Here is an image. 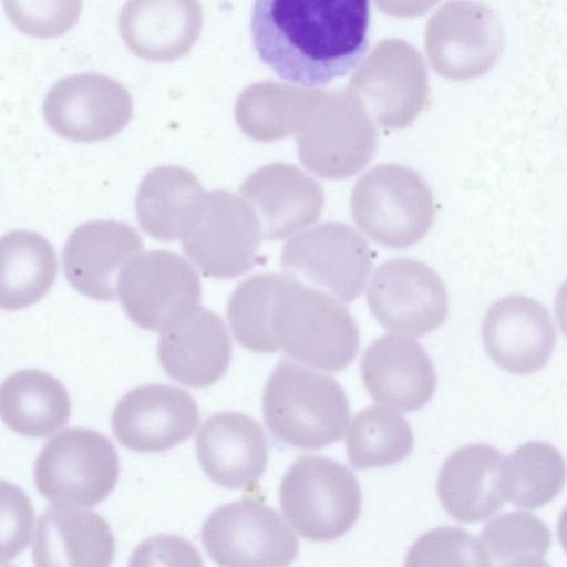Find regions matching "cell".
Wrapping results in <instances>:
<instances>
[{
	"label": "cell",
	"instance_id": "9c48e42d",
	"mask_svg": "<svg viewBox=\"0 0 567 567\" xmlns=\"http://www.w3.org/2000/svg\"><path fill=\"white\" fill-rule=\"evenodd\" d=\"M200 539L209 558L221 566H288L298 555L296 535L279 513L244 498L215 508Z\"/></svg>",
	"mask_w": 567,
	"mask_h": 567
},
{
	"label": "cell",
	"instance_id": "4fadbf2b",
	"mask_svg": "<svg viewBox=\"0 0 567 567\" xmlns=\"http://www.w3.org/2000/svg\"><path fill=\"white\" fill-rule=\"evenodd\" d=\"M367 300L383 328L411 337L435 330L447 316L444 282L432 268L410 258H395L379 266Z\"/></svg>",
	"mask_w": 567,
	"mask_h": 567
},
{
	"label": "cell",
	"instance_id": "7a4b0ae2",
	"mask_svg": "<svg viewBox=\"0 0 567 567\" xmlns=\"http://www.w3.org/2000/svg\"><path fill=\"white\" fill-rule=\"evenodd\" d=\"M269 336L277 351L328 372L346 369L360 343L357 323L346 307L288 274L275 276Z\"/></svg>",
	"mask_w": 567,
	"mask_h": 567
},
{
	"label": "cell",
	"instance_id": "6da1fadb",
	"mask_svg": "<svg viewBox=\"0 0 567 567\" xmlns=\"http://www.w3.org/2000/svg\"><path fill=\"white\" fill-rule=\"evenodd\" d=\"M370 0H255L250 32L280 79L322 86L346 75L369 48Z\"/></svg>",
	"mask_w": 567,
	"mask_h": 567
},
{
	"label": "cell",
	"instance_id": "7402d4cb",
	"mask_svg": "<svg viewBox=\"0 0 567 567\" xmlns=\"http://www.w3.org/2000/svg\"><path fill=\"white\" fill-rule=\"evenodd\" d=\"M255 209L265 238L284 239L316 223L322 210L320 184L295 165L270 163L251 173L240 186Z\"/></svg>",
	"mask_w": 567,
	"mask_h": 567
},
{
	"label": "cell",
	"instance_id": "8992f818",
	"mask_svg": "<svg viewBox=\"0 0 567 567\" xmlns=\"http://www.w3.org/2000/svg\"><path fill=\"white\" fill-rule=\"evenodd\" d=\"M120 461L111 440L84 427H68L41 449L33 470L38 492L54 504L93 507L115 488Z\"/></svg>",
	"mask_w": 567,
	"mask_h": 567
},
{
	"label": "cell",
	"instance_id": "f1b7e54d",
	"mask_svg": "<svg viewBox=\"0 0 567 567\" xmlns=\"http://www.w3.org/2000/svg\"><path fill=\"white\" fill-rule=\"evenodd\" d=\"M58 271L53 247L38 233L12 230L1 238V307L18 310L39 301Z\"/></svg>",
	"mask_w": 567,
	"mask_h": 567
},
{
	"label": "cell",
	"instance_id": "5b68a950",
	"mask_svg": "<svg viewBox=\"0 0 567 567\" xmlns=\"http://www.w3.org/2000/svg\"><path fill=\"white\" fill-rule=\"evenodd\" d=\"M351 213L371 239L402 249L427 234L434 202L416 171L389 163L372 167L359 178L351 194Z\"/></svg>",
	"mask_w": 567,
	"mask_h": 567
},
{
	"label": "cell",
	"instance_id": "8fae6325",
	"mask_svg": "<svg viewBox=\"0 0 567 567\" xmlns=\"http://www.w3.org/2000/svg\"><path fill=\"white\" fill-rule=\"evenodd\" d=\"M425 48L436 73L450 80H470L494 66L504 48V30L489 7L451 0L429 21Z\"/></svg>",
	"mask_w": 567,
	"mask_h": 567
},
{
	"label": "cell",
	"instance_id": "44dd1931",
	"mask_svg": "<svg viewBox=\"0 0 567 567\" xmlns=\"http://www.w3.org/2000/svg\"><path fill=\"white\" fill-rule=\"evenodd\" d=\"M195 447L208 478L228 489L256 484L267 468L265 432L244 413L226 411L208 417L197 433Z\"/></svg>",
	"mask_w": 567,
	"mask_h": 567
},
{
	"label": "cell",
	"instance_id": "603a6c76",
	"mask_svg": "<svg viewBox=\"0 0 567 567\" xmlns=\"http://www.w3.org/2000/svg\"><path fill=\"white\" fill-rule=\"evenodd\" d=\"M202 24L198 0H127L118 19L125 45L151 62L184 56L196 43Z\"/></svg>",
	"mask_w": 567,
	"mask_h": 567
},
{
	"label": "cell",
	"instance_id": "277c9868",
	"mask_svg": "<svg viewBox=\"0 0 567 567\" xmlns=\"http://www.w3.org/2000/svg\"><path fill=\"white\" fill-rule=\"evenodd\" d=\"M284 516L312 542H330L357 523L362 494L357 476L323 456H301L286 471L279 487Z\"/></svg>",
	"mask_w": 567,
	"mask_h": 567
},
{
	"label": "cell",
	"instance_id": "d6a6232c",
	"mask_svg": "<svg viewBox=\"0 0 567 567\" xmlns=\"http://www.w3.org/2000/svg\"><path fill=\"white\" fill-rule=\"evenodd\" d=\"M405 566L472 565L488 566L482 543L460 527H437L426 532L411 546Z\"/></svg>",
	"mask_w": 567,
	"mask_h": 567
},
{
	"label": "cell",
	"instance_id": "d4e9b609",
	"mask_svg": "<svg viewBox=\"0 0 567 567\" xmlns=\"http://www.w3.org/2000/svg\"><path fill=\"white\" fill-rule=\"evenodd\" d=\"M503 456L489 444L472 443L453 452L441 467L436 491L445 512L460 523L492 516L505 502L501 489Z\"/></svg>",
	"mask_w": 567,
	"mask_h": 567
},
{
	"label": "cell",
	"instance_id": "ba28073f",
	"mask_svg": "<svg viewBox=\"0 0 567 567\" xmlns=\"http://www.w3.org/2000/svg\"><path fill=\"white\" fill-rule=\"evenodd\" d=\"M262 235L249 203L216 189L205 194L194 225L182 238V248L203 275L230 279L256 265Z\"/></svg>",
	"mask_w": 567,
	"mask_h": 567
},
{
	"label": "cell",
	"instance_id": "484cf974",
	"mask_svg": "<svg viewBox=\"0 0 567 567\" xmlns=\"http://www.w3.org/2000/svg\"><path fill=\"white\" fill-rule=\"evenodd\" d=\"M205 194L190 171L174 165L155 167L144 176L136 194L138 224L155 239H182L194 225Z\"/></svg>",
	"mask_w": 567,
	"mask_h": 567
},
{
	"label": "cell",
	"instance_id": "d590c367",
	"mask_svg": "<svg viewBox=\"0 0 567 567\" xmlns=\"http://www.w3.org/2000/svg\"><path fill=\"white\" fill-rule=\"evenodd\" d=\"M555 313L561 332L567 337V279L557 291Z\"/></svg>",
	"mask_w": 567,
	"mask_h": 567
},
{
	"label": "cell",
	"instance_id": "e0dca14e",
	"mask_svg": "<svg viewBox=\"0 0 567 567\" xmlns=\"http://www.w3.org/2000/svg\"><path fill=\"white\" fill-rule=\"evenodd\" d=\"M231 355V339L224 320L198 303L171 319L157 342L163 370L190 388L217 382L226 373Z\"/></svg>",
	"mask_w": 567,
	"mask_h": 567
},
{
	"label": "cell",
	"instance_id": "5bb4252c",
	"mask_svg": "<svg viewBox=\"0 0 567 567\" xmlns=\"http://www.w3.org/2000/svg\"><path fill=\"white\" fill-rule=\"evenodd\" d=\"M202 287L194 267L167 250L138 254L122 270L117 298L140 328L159 331L176 315L199 303Z\"/></svg>",
	"mask_w": 567,
	"mask_h": 567
},
{
	"label": "cell",
	"instance_id": "cb8c5ba5",
	"mask_svg": "<svg viewBox=\"0 0 567 567\" xmlns=\"http://www.w3.org/2000/svg\"><path fill=\"white\" fill-rule=\"evenodd\" d=\"M115 540L106 520L93 511L55 504L38 518L32 545L37 566H93L112 564Z\"/></svg>",
	"mask_w": 567,
	"mask_h": 567
},
{
	"label": "cell",
	"instance_id": "7c38bea8",
	"mask_svg": "<svg viewBox=\"0 0 567 567\" xmlns=\"http://www.w3.org/2000/svg\"><path fill=\"white\" fill-rule=\"evenodd\" d=\"M349 87L368 114L385 128L410 126L429 95L422 58L401 40L381 42L352 76Z\"/></svg>",
	"mask_w": 567,
	"mask_h": 567
},
{
	"label": "cell",
	"instance_id": "3957f363",
	"mask_svg": "<svg viewBox=\"0 0 567 567\" xmlns=\"http://www.w3.org/2000/svg\"><path fill=\"white\" fill-rule=\"evenodd\" d=\"M262 415L268 430L281 442L320 450L342 439L350 405L334 379L282 360L266 382Z\"/></svg>",
	"mask_w": 567,
	"mask_h": 567
},
{
	"label": "cell",
	"instance_id": "e575fe53",
	"mask_svg": "<svg viewBox=\"0 0 567 567\" xmlns=\"http://www.w3.org/2000/svg\"><path fill=\"white\" fill-rule=\"evenodd\" d=\"M1 561H10L29 545L33 509L28 496L16 485L2 481Z\"/></svg>",
	"mask_w": 567,
	"mask_h": 567
},
{
	"label": "cell",
	"instance_id": "1f68e13d",
	"mask_svg": "<svg viewBox=\"0 0 567 567\" xmlns=\"http://www.w3.org/2000/svg\"><path fill=\"white\" fill-rule=\"evenodd\" d=\"M481 543L489 564L496 566L547 565L545 557L551 544L547 525L527 512L503 513L482 529Z\"/></svg>",
	"mask_w": 567,
	"mask_h": 567
},
{
	"label": "cell",
	"instance_id": "d6986e66",
	"mask_svg": "<svg viewBox=\"0 0 567 567\" xmlns=\"http://www.w3.org/2000/svg\"><path fill=\"white\" fill-rule=\"evenodd\" d=\"M489 358L503 370L529 374L544 368L556 343L547 309L537 300L509 295L494 302L482 323Z\"/></svg>",
	"mask_w": 567,
	"mask_h": 567
},
{
	"label": "cell",
	"instance_id": "ac0fdd59",
	"mask_svg": "<svg viewBox=\"0 0 567 567\" xmlns=\"http://www.w3.org/2000/svg\"><path fill=\"white\" fill-rule=\"evenodd\" d=\"M143 248L141 236L128 224L86 221L64 244V276L78 292L94 300L113 301L122 270Z\"/></svg>",
	"mask_w": 567,
	"mask_h": 567
},
{
	"label": "cell",
	"instance_id": "836d02e7",
	"mask_svg": "<svg viewBox=\"0 0 567 567\" xmlns=\"http://www.w3.org/2000/svg\"><path fill=\"white\" fill-rule=\"evenodd\" d=\"M12 24L22 33L41 39L68 32L79 20L82 0H2Z\"/></svg>",
	"mask_w": 567,
	"mask_h": 567
},
{
	"label": "cell",
	"instance_id": "52a82bcc",
	"mask_svg": "<svg viewBox=\"0 0 567 567\" xmlns=\"http://www.w3.org/2000/svg\"><path fill=\"white\" fill-rule=\"evenodd\" d=\"M297 134L300 162L326 179L354 175L367 166L377 150V132L370 115L350 91H320Z\"/></svg>",
	"mask_w": 567,
	"mask_h": 567
},
{
	"label": "cell",
	"instance_id": "2e32d148",
	"mask_svg": "<svg viewBox=\"0 0 567 567\" xmlns=\"http://www.w3.org/2000/svg\"><path fill=\"white\" fill-rule=\"evenodd\" d=\"M199 423L195 399L168 384H145L124 394L112 414V430L125 447L141 453L169 450L189 439Z\"/></svg>",
	"mask_w": 567,
	"mask_h": 567
},
{
	"label": "cell",
	"instance_id": "4316f807",
	"mask_svg": "<svg viewBox=\"0 0 567 567\" xmlns=\"http://www.w3.org/2000/svg\"><path fill=\"white\" fill-rule=\"evenodd\" d=\"M0 413L3 423L13 432L45 437L68 423L71 400L55 377L38 369H23L3 380Z\"/></svg>",
	"mask_w": 567,
	"mask_h": 567
},
{
	"label": "cell",
	"instance_id": "f546056e",
	"mask_svg": "<svg viewBox=\"0 0 567 567\" xmlns=\"http://www.w3.org/2000/svg\"><path fill=\"white\" fill-rule=\"evenodd\" d=\"M566 476L564 457L555 446L529 441L503 461L501 489L515 506L536 509L561 492Z\"/></svg>",
	"mask_w": 567,
	"mask_h": 567
},
{
	"label": "cell",
	"instance_id": "8d00e7d4",
	"mask_svg": "<svg viewBox=\"0 0 567 567\" xmlns=\"http://www.w3.org/2000/svg\"><path fill=\"white\" fill-rule=\"evenodd\" d=\"M557 536L564 551L567 554V505L561 511L559 516L557 525Z\"/></svg>",
	"mask_w": 567,
	"mask_h": 567
},
{
	"label": "cell",
	"instance_id": "9a60e30c",
	"mask_svg": "<svg viewBox=\"0 0 567 567\" xmlns=\"http://www.w3.org/2000/svg\"><path fill=\"white\" fill-rule=\"evenodd\" d=\"M42 111L47 124L61 137L91 143L118 134L131 121L133 101L116 80L82 73L53 84Z\"/></svg>",
	"mask_w": 567,
	"mask_h": 567
},
{
	"label": "cell",
	"instance_id": "4dcf8cb0",
	"mask_svg": "<svg viewBox=\"0 0 567 567\" xmlns=\"http://www.w3.org/2000/svg\"><path fill=\"white\" fill-rule=\"evenodd\" d=\"M346 447L351 466L359 470L384 467L411 455L414 436L402 415L373 405L354 415L347 433Z\"/></svg>",
	"mask_w": 567,
	"mask_h": 567
},
{
	"label": "cell",
	"instance_id": "ffe728a7",
	"mask_svg": "<svg viewBox=\"0 0 567 567\" xmlns=\"http://www.w3.org/2000/svg\"><path fill=\"white\" fill-rule=\"evenodd\" d=\"M360 368L371 398L402 412L423 408L436 389L431 358L410 338L385 334L375 339L364 351Z\"/></svg>",
	"mask_w": 567,
	"mask_h": 567
},
{
	"label": "cell",
	"instance_id": "83f0119b",
	"mask_svg": "<svg viewBox=\"0 0 567 567\" xmlns=\"http://www.w3.org/2000/svg\"><path fill=\"white\" fill-rule=\"evenodd\" d=\"M319 91L301 90L272 81L246 87L235 105V118L248 137L270 143L297 134Z\"/></svg>",
	"mask_w": 567,
	"mask_h": 567
},
{
	"label": "cell",
	"instance_id": "30bf717a",
	"mask_svg": "<svg viewBox=\"0 0 567 567\" xmlns=\"http://www.w3.org/2000/svg\"><path fill=\"white\" fill-rule=\"evenodd\" d=\"M371 266L372 254L365 239L349 225L337 221L300 233L285 244L281 254L286 274L347 303L361 295Z\"/></svg>",
	"mask_w": 567,
	"mask_h": 567
}]
</instances>
